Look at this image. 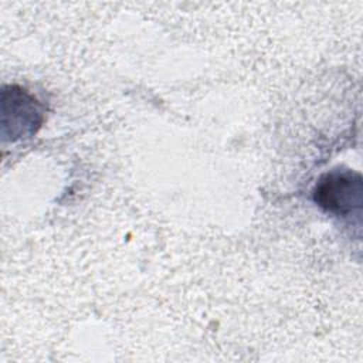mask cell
I'll list each match as a JSON object with an SVG mask.
<instances>
[{
    "mask_svg": "<svg viewBox=\"0 0 363 363\" xmlns=\"http://www.w3.org/2000/svg\"><path fill=\"white\" fill-rule=\"evenodd\" d=\"M312 196L323 211L345 217L363 204V179L354 170L333 169L319 177Z\"/></svg>",
    "mask_w": 363,
    "mask_h": 363,
    "instance_id": "obj_1",
    "label": "cell"
},
{
    "mask_svg": "<svg viewBox=\"0 0 363 363\" xmlns=\"http://www.w3.org/2000/svg\"><path fill=\"white\" fill-rule=\"evenodd\" d=\"M3 135L11 142L30 138L45 119L44 105L24 88L9 85L1 92Z\"/></svg>",
    "mask_w": 363,
    "mask_h": 363,
    "instance_id": "obj_2",
    "label": "cell"
}]
</instances>
